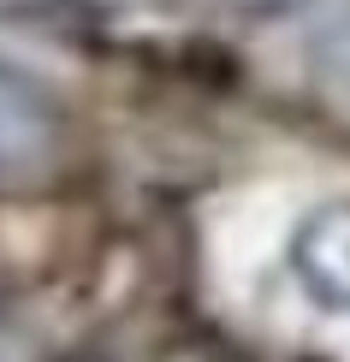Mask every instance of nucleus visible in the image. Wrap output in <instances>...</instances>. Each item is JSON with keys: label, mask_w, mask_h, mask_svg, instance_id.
Wrapping results in <instances>:
<instances>
[{"label": "nucleus", "mask_w": 350, "mask_h": 362, "mask_svg": "<svg viewBox=\"0 0 350 362\" xmlns=\"http://www.w3.org/2000/svg\"><path fill=\"white\" fill-rule=\"evenodd\" d=\"M321 59H327V78L339 83V95H350V18L327 36V48H321Z\"/></svg>", "instance_id": "3"}, {"label": "nucleus", "mask_w": 350, "mask_h": 362, "mask_svg": "<svg viewBox=\"0 0 350 362\" xmlns=\"http://www.w3.org/2000/svg\"><path fill=\"white\" fill-rule=\"evenodd\" d=\"M0 362H36V344H30L24 327L0 321Z\"/></svg>", "instance_id": "5"}, {"label": "nucleus", "mask_w": 350, "mask_h": 362, "mask_svg": "<svg viewBox=\"0 0 350 362\" xmlns=\"http://www.w3.org/2000/svg\"><path fill=\"white\" fill-rule=\"evenodd\" d=\"M95 6H143V0H95Z\"/></svg>", "instance_id": "6"}, {"label": "nucleus", "mask_w": 350, "mask_h": 362, "mask_svg": "<svg viewBox=\"0 0 350 362\" xmlns=\"http://www.w3.org/2000/svg\"><path fill=\"white\" fill-rule=\"evenodd\" d=\"M291 279L303 285V297H315L332 315H350V202H315L309 214L291 226V244H285Z\"/></svg>", "instance_id": "1"}, {"label": "nucleus", "mask_w": 350, "mask_h": 362, "mask_svg": "<svg viewBox=\"0 0 350 362\" xmlns=\"http://www.w3.org/2000/svg\"><path fill=\"white\" fill-rule=\"evenodd\" d=\"M59 148V107L24 71L0 66V178L36 173Z\"/></svg>", "instance_id": "2"}, {"label": "nucleus", "mask_w": 350, "mask_h": 362, "mask_svg": "<svg viewBox=\"0 0 350 362\" xmlns=\"http://www.w3.org/2000/svg\"><path fill=\"white\" fill-rule=\"evenodd\" d=\"M243 18H291V12H309L315 0H232Z\"/></svg>", "instance_id": "4"}]
</instances>
